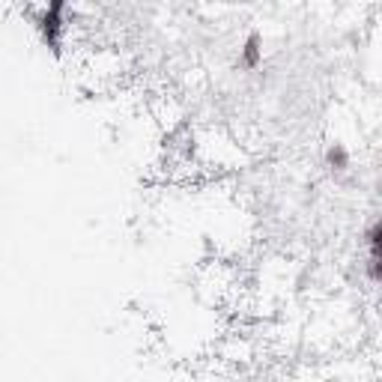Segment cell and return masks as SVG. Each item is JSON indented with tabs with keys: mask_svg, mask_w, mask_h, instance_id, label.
Returning a JSON list of instances; mask_svg holds the SVG:
<instances>
[{
	"mask_svg": "<svg viewBox=\"0 0 382 382\" xmlns=\"http://www.w3.org/2000/svg\"><path fill=\"white\" fill-rule=\"evenodd\" d=\"M379 224L374 221L371 224V233H367V251H371V257H367V272H371V281H379Z\"/></svg>",
	"mask_w": 382,
	"mask_h": 382,
	"instance_id": "1",
	"label": "cell"
},
{
	"mask_svg": "<svg viewBox=\"0 0 382 382\" xmlns=\"http://www.w3.org/2000/svg\"><path fill=\"white\" fill-rule=\"evenodd\" d=\"M347 152H343L340 147H335V149H328V164H332V168L335 171H343V168H347Z\"/></svg>",
	"mask_w": 382,
	"mask_h": 382,
	"instance_id": "2",
	"label": "cell"
}]
</instances>
